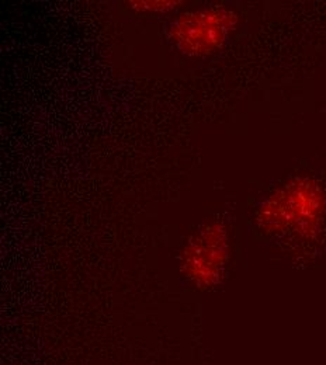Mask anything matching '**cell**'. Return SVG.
Instances as JSON below:
<instances>
[{
    "label": "cell",
    "mask_w": 326,
    "mask_h": 365,
    "mask_svg": "<svg viewBox=\"0 0 326 365\" xmlns=\"http://www.w3.org/2000/svg\"><path fill=\"white\" fill-rule=\"evenodd\" d=\"M265 218L302 236L326 230V190L310 179L287 184L265 207Z\"/></svg>",
    "instance_id": "cell-1"
}]
</instances>
